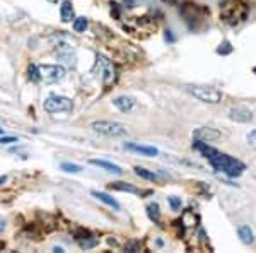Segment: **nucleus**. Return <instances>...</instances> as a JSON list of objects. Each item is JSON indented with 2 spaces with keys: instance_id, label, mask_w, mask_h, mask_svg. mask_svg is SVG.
I'll list each match as a JSON object with an SVG mask.
<instances>
[{
  "instance_id": "obj_1",
  "label": "nucleus",
  "mask_w": 256,
  "mask_h": 253,
  "mask_svg": "<svg viewBox=\"0 0 256 253\" xmlns=\"http://www.w3.org/2000/svg\"><path fill=\"white\" fill-rule=\"evenodd\" d=\"M207 159L217 171H222V173H226L227 176H231V178L241 176L244 173V170H246V166H244L241 161L231 158L229 154H222V152L219 151H215L212 156H208Z\"/></svg>"
},
{
  "instance_id": "obj_2",
  "label": "nucleus",
  "mask_w": 256,
  "mask_h": 253,
  "mask_svg": "<svg viewBox=\"0 0 256 253\" xmlns=\"http://www.w3.org/2000/svg\"><path fill=\"white\" fill-rule=\"evenodd\" d=\"M188 94L196 98L201 103H208V105H217L222 101V93L212 86H201V84H186L183 87Z\"/></svg>"
},
{
  "instance_id": "obj_3",
  "label": "nucleus",
  "mask_w": 256,
  "mask_h": 253,
  "mask_svg": "<svg viewBox=\"0 0 256 253\" xmlns=\"http://www.w3.org/2000/svg\"><path fill=\"white\" fill-rule=\"evenodd\" d=\"M91 128L94 130L96 133H99V135L111 137V139H120V137L128 135L127 126L115 120H98L91 125Z\"/></svg>"
},
{
  "instance_id": "obj_4",
  "label": "nucleus",
  "mask_w": 256,
  "mask_h": 253,
  "mask_svg": "<svg viewBox=\"0 0 256 253\" xmlns=\"http://www.w3.org/2000/svg\"><path fill=\"white\" fill-rule=\"evenodd\" d=\"M92 74H94V77L101 79V82L106 86V84L113 82L115 79V67L113 63H111L110 59H106L104 55H101V53H98L96 55V63L94 67H92Z\"/></svg>"
},
{
  "instance_id": "obj_5",
  "label": "nucleus",
  "mask_w": 256,
  "mask_h": 253,
  "mask_svg": "<svg viewBox=\"0 0 256 253\" xmlns=\"http://www.w3.org/2000/svg\"><path fill=\"white\" fill-rule=\"evenodd\" d=\"M43 108L48 113H68V111H72V101L65 96L50 94L43 103Z\"/></svg>"
},
{
  "instance_id": "obj_6",
  "label": "nucleus",
  "mask_w": 256,
  "mask_h": 253,
  "mask_svg": "<svg viewBox=\"0 0 256 253\" xmlns=\"http://www.w3.org/2000/svg\"><path fill=\"white\" fill-rule=\"evenodd\" d=\"M38 70H40V77L41 80H45L46 84H55L65 79V68L62 65H38Z\"/></svg>"
},
{
  "instance_id": "obj_7",
  "label": "nucleus",
  "mask_w": 256,
  "mask_h": 253,
  "mask_svg": "<svg viewBox=\"0 0 256 253\" xmlns=\"http://www.w3.org/2000/svg\"><path fill=\"white\" fill-rule=\"evenodd\" d=\"M193 137L198 140H203V142H213V140H219L222 133L217 128H212V126H200L193 132Z\"/></svg>"
},
{
  "instance_id": "obj_8",
  "label": "nucleus",
  "mask_w": 256,
  "mask_h": 253,
  "mask_svg": "<svg viewBox=\"0 0 256 253\" xmlns=\"http://www.w3.org/2000/svg\"><path fill=\"white\" fill-rule=\"evenodd\" d=\"M229 118L232 122H238V124H250V122H253V113L250 110L238 106V108L229 110Z\"/></svg>"
},
{
  "instance_id": "obj_9",
  "label": "nucleus",
  "mask_w": 256,
  "mask_h": 253,
  "mask_svg": "<svg viewBox=\"0 0 256 253\" xmlns=\"http://www.w3.org/2000/svg\"><path fill=\"white\" fill-rule=\"evenodd\" d=\"M123 147L127 151H133V152H138L142 156H147V158H152V156H157L159 151L156 147H150V145H140V144H135V142H127Z\"/></svg>"
},
{
  "instance_id": "obj_10",
  "label": "nucleus",
  "mask_w": 256,
  "mask_h": 253,
  "mask_svg": "<svg viewBox=\"0 0 256 253\" xmlns=\"http://www.w3.org/2000/svg\"><path fill=\"white\" fill-rule=\"evenodd\" d=\"M57 53H58V59H62L65 63L70 65V67H75V65H77V57H75L73 50L68 47V45H58Z\"/></svg>"
},
{
  "instance_id": "obj_11",
  "label": "nucleus",
  "mask_w": 256,
  "mask_h": 253,
  "mask_svg": "<svg viewBox=\"0 0 256 253\" xmlns=\"http://www.w3.org/2000/svg\"><path fill=\"white\" fill-rule=\"evenodd\" d=\"M135 98H131V96H118V98L113 99V105L118 108L120 111H123V113H128V111H131V108L135 106Z\"/></svg>"
},
{
  "instance_id": "obj_12",
  "label": "nucleus",
  "mask_w": 256,
  "mask_h": 253,
  "mask_svg": "<svg viewBox=\"0 0 256 253\" xmlns=\"http://www.w3.org/2000/svg\"><path fill=\"white\" fill-rule=\"evenodd\" d=\"M91 164H94V166L101 168V170L108 171V173H113V175H123V170L118 166V164H113L110 163V161H104V159H91L89 161Z\"/></svg>"
},
{
  "instance_id": "obj_13",
  "label": "nucleus",
  "mask_w": 256,
  "mask_h": 253,
  "mask_svg": "<svg viewBox=\"0 0 256 253\" xmlns=\"http://www.w3.org/2000/svg\"><path fill=\"white\" fill-rule=\"evenodd\" d=\"M92 195H94L96 198H98V200H101V202H104V204L106 205H110V207H113L115 210H120L122 209V205L118 204V202L115 200L113 197H111V195H108V193H104V191H98V190H92L91 191Z\"/></svg>"
},
{
  "instance_id": "obj_14",
  "label": "nucleus",
  "mask_w": 256,
  "mask_h": 253,
  "mask_svg": "<svg viewBox=\"0 0 256 253\" xmlns=\"http://www.w3.org/2000/svg\"><path fill=\"white\" fill-rule=\"evenodd\" d=\"M238 236L241 238V241L244 245H253L255 243V233L250 226H239L238 228Z\"/></svg>"
},
{
  "instance_id": "obj_15",
  "label": "nucleus",
  "mask_w": 256,
  "mask_h": 253,
  "mask_svg": "<svg viewBox=\"0 0 256 253\" xmlns=\"http://www.w3.org/2000/svg\"><path fill=\"white\" fill-rule=\"evenodd\" d=\"M135 175L140 176L143 180H149V182H161V176L154 171L147 170V168H142V166H135Z\"/></svg>"
},
{
  "instance_id": "obj_16",
  "label": "nucleus",
  "mask_w": 256,
  "mask_h": 253,
  "mask_svg": "<svg viewBox=\"0 0 256 253\" xmlns=\"http://www.w3.org/2000/svg\"><path fill=\"white\" fill-rule=\"evenodd\" d=\"M73 7H72V3L68 2V0H65L64 3L60 5V17H62V21L64 22H70L72 19H73Z\"/></svg>"
},
{
  "instance_id": "obj_17",
  "label": "nucleus",
  "mask_w": 256,
  "mask_h": 253,
  "mask_svg": "<svg viewBox=\"0 0 256 253\" xmlns=\"http://www.w3.org/2000/svg\"><path fill=\"white\" fill-rule=\"evenodd\" d=\"M193 149H196V151H200L201 154L205 156V158H208V156H212L213 152L217 151V149H213L212 145H208V142H203V140H198V139H195V142H193Z\"/></svg>"
},
{
  "instance_id": "obj_18",
  "label": "nucleus",
  "mask_w": 256,
  "mask_h": 253,
  "mask_svg": "<svg viewBox=\"0 0 256 253\" xmlns=\"http://www.w3.org/2000/svg\"><path fill=\"white\" fill-rule=\"evenodd\" d=\"M147 209V216H149L150 221H154L157 224L159 221H161V212H159V205L156 204V202H152V204H149L145 207Z\"/></svg>"
},
{
  "instance_id": "obj_19",
  "label": "nucleus",
  "mask_w": 256,
  "mask_h": 253,
  "mask_svg": "<svg viewBox=\"0 0 256 253\" xmlns=\"http://www.w3.org/2000/svg\"><path fill=\"white\" fill-rule=\"evenodd\" d=\"M87 19L85 17H75L73 19V22H72V28H73V31L75 33H84L85 29H87Z\"/></svg>"
},
{
  "instance_id": "obj_20",
  "label": "nucleus",
  "mask_w": 256,
  "mask_h": 253,
  "mask_svg": "<svg viewBox=\"0 0 256 253\" xmlns=\"http://www.w3.org/2000/svg\"><path fill=\"white\" fill-rule=\"evenodd\" d=\"M111 190H120V191H130V193H138V190L135 189L133 185H128V183H123V182H118V183H113L110 187Z\"/></svg>"
},
{
  "instance_id": "obj_21",
  "label": "nucleus",
  "mask_w": 256,
  "mask_h": 253,
  "mask_svg": "<svg viewBox=\"0 0 256 253\" xmlns=\"http://www.w3.org/2000/svg\"><path fill=\"white\" fill-rule=\"evenodd\" d=\"M98 243H99V240H98V238H94V236H91L89 240H87V238H85V240H80V238H79V245H80L82 250H91V248H94Z\"/></svg>"
},
{
  "instance_id": "obj_22",
  "label": "nucleus",
  "mask_w": 256,
  "mask_h": 253,
  "mask_svg": "<svg viewBox=\"0 0 256 253\" xmlns=\"http://www.w3.org/2000/svg\"><path fill=\"white\" fill-rule=\"evenodd\" d=\"M60 168L65 173H80V171H82V168H80L79 164H73V163H62Z\"/></svg>"
},
{
  "instance_id": "obj_23",
  "label": "nucleus",
  "mask_w": 256,
  "mask_h": 253,
  "mask_svg": "<svg viewBox=\"0 0 256 253\" xmlns=\"http://www.w3.org/2000/svg\"><path fill=\"white\" fill-rule=\"evenodd\" d=\"M29 79L34 80V82H40V70H38V65H31L29 67Z\"/></svg>"
},
{
  "instance_id": "obj_24",
  "label": "nucleus",
  "mask_w": 256,
  "mask_h": 253,
  "mask_svg": "<svg viewBox=\"0 0 256 253\" xmlns=\"http://www.w3.org/2000/svg\"><path fill=\"white\" fill-rule=\"evenodd\" d=\"M248 145L256 151V130H253V132L248 133Z\"/></svg>"
},
{
  "instance_id": "obj_25",
  "label": "nucleus",
  "mask_w": 256,
  "mask_h": 253,
  "mask_svg": "<svg viewBox=\"0 0 256 253\" xmlns=\"http://www.w3.org/2000/svg\"><path fill=\"white\" fill-rule=\"evenodd\" d=\"M169 205L173 207L174 210H178V209H181V198L180 197H169Z\"/></svg>"
},
{
  "instance_id": "obj_26",
  "label": "nucleus",
  "mask_w": 256,
  "mask_h": 253,
  "mask_svg": "<svg viewBox=\"0 0 256 253\" xmlns=\"http://www.w3.org/2000/svg\"><path fill=\"white\" fill-rule=\"evenodd\" d=\"M127 252H140V245H138V243L127 245Z\"/></svg>"
},
{
  "instance_id": "obj_27",
  "label": "nucleus",
  "mask_w": 256,
  "mask_h": 253,
  "mask_svg": "<svg viewBox=\"0 0 256 253\" xmlns=\"http://www.w3.org/2000/svg\"><path fill=\"white\" fill-rule=\"evenodd\" d=\"M12 142H17L15 137H2L0 139V144H12Z\"/></svg>"
},
{
  "instance_id": "obj_28",
  "label": "nucleus",
  "mask_w": 256,
  "mask_h": 253,
  "mask_svg": "<svg viewBox=\"0 0 256 253\" xmlns=\"http://www.w3.org/2000/svg\"><path fill=\"white\" fill-rule=\"evenodd\" d=\"M3 228H5V221H3L2 217H0V233L3 231Z\"/></svg>"
},
{
  "instance_id": "obj_29",
  "label": "nucleus",
  "mask_w": 256,
  "mask_h": 253,
  "mask_svg": "<svg viewBox=\"0 0 256 253\" xmlns=\"http://www.w3.org/2000/svg\"><path fill=\"white\" fill-rule=\"evenodd\" d=\"M2 133H3V128H0V135H2Z\"/></svg>"
}]
</instances>
